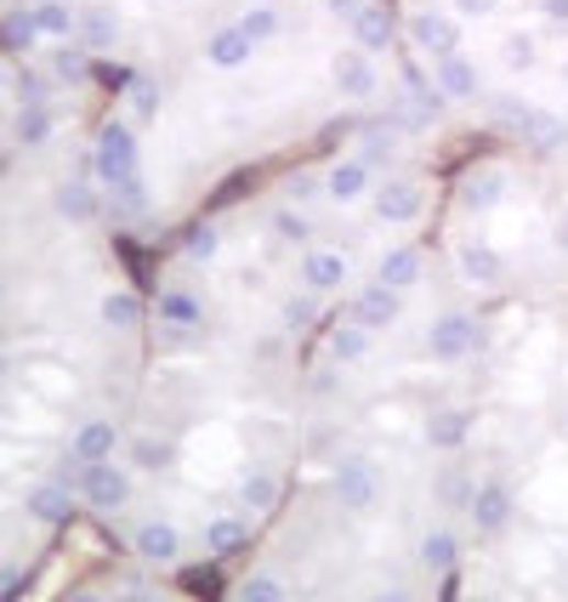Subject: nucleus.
<instances>
[{"mask_svg":"<svg viewBox=\"0 0 568 602\" xmlns=\"http://www.w3.org/2000/svg\"><path fill=\"white\" fill-rule=\"evenodd\" d=\"M131 171H143L137 125H125V120L97 125V143H91V177H97V188H109V182H120Z\"/></svg>","mask_w":568,"mask_h":602,"instance_id":"nucleus-1","label":"nucleus"},{"mask_svg":"<svg viewBox=\"0 0 568 602\" xmlns=\"http://www.w3.org/2000/svg\"><path fill=\"white\" fill-rule=\"evenodd\" d=\"M80 500H86L91 512H120V506H131V472H125L120 460H97V466H86Z\"/></svg>","mask_w":568,"mask_h":602,"instance_id":"nucleus-2","label":"nucleus"},{"mask_svg":"<svg viewBox=\"0 0 568 602\" xmlns=\"http://www.w3.org/2000/svg\"><path fill=\"white\" fill-rule=\"evenodd\" d=\"M410 41H415V52H426L432 63H444V57L460 52V18H449V12H415V18H410Z\"/></svg>","mask_w":568,"mask_h":602,"instance_id":"nucleus-3","label":"nucleus"},{"mask_svg":"<svg viewBox=\"0 0 568 602\" xmlns=\"http://www.w3.org/2000/svg\"><path fill=\"white\" fill-rule=\"evenodd\" d=\"M472 347H478V324L466 319V313H444V319H432V330H426V353L438 358V364H460Z\"/></svg>","mask_w":568,"mask_h":602,"instance_id":"nucleus-4","label":"nucleus"},{"mask_svg":"<svg viewBox=\"0 0 568 602\" xmlns=\"http://www.w3.org/2000/svg\"><path fill=\"white\" fill-rule=\"evenodd\" d=\"M52 205H57V216H63V222H75V227H86V222H97V216H103V193H97V177H91V165H86L80 177L57 182Z\"/></svg>","mask_w":568,"mask_h":602,"instance_id":"nucleus-5","label":"nucleus"},{"mask_svg":"<svg viewBox=\"0 0 568 602\" xmlns=\"http://www.w3.org/2000/svg\"><path fill=\"white\" fill-rule=\"evenodd\" d=\"M336 500H342V506L347 512H370L376 506V500H381V478H376V466L370 460H342L336 466Z\"/></svg>","mask_w":568,"mask_h":602,"instance_id":"nucleus-6","label":"nucleus"},{"mask_svg":"<svg viewBox=\"0 0 568 602\" xmlns=\"http://www.w3.org/2000/svg\"><path fill=\"white\" fill-rule=\"evenodd\" d=\"M398 319H404V290H387L381 279L358 290V301H353V324H364V330H392Z\"/></svg>","mask_w":568,"mask_h":602,"instance_id":"nucleus-7","label":"nucleus"},{"mask_svg":"<svg viewBox=\"0 0 568 602\" xmlns=\"http://www.w3.org/2000/svg\"><path fill=\"white\" fill-rule=\"evenodd\" d=\"M80 23H75V46L86 52H114L120 46V12L109 7V0H91V7H75Z\"/></svg>","mask_w":568,"mask_h":602,"instance_id":"nucleus-8","label":"nucleus"},{"mask_svg":"<svg viewBox=\"0 0 568 602\" xmlns=\"http://www.w3.org/2000/svg\"><path fill=\"white\" fill-rule=\"evenodd\" d=\"M330 75H336V86L347 91V97H376L381 91V75H376V63H370V52H358V46H347V52H336V63H330Z\"/></svg>","mask_w":568,"mask_h":602,"instance_id":"nucleus-9","label":"nucleus"},{"mask_svg":"<svg viewBox=\"0 0 568 602\" xmlns=\"http://www.w3.org/2000/svg\"><path fill=\"white\" fill-rule=\"evenodd\" d=\"M75 506H80L75 489H63V483H35V489L23 494V512L35 517V523H52V528H57V523H69Z\"/></svg>","mask_w":568,"mask_h":602,"instance_id":"nucleus-10","label":"nucleus"},{"mask_svg":"<svg viewBox=\"0 0 568 602\" xmlns=\"http://www.w3.org/2000/svg\"><path fill=\"white\" fill-rule=\"evenodd\" d=\"M69 455H75L80 466L114 460V455H120V426H114V421H86L75 438H69Z\"/></svg>","mask_w":568,"mask_h":602,"instance_id":"nucleus-11","label":"nucleus"},{"mask_svg":"<svg viewBox=\"0 0 568 602\" xmlns=\"http://www.w3.org/2000/svg\"><path fill=\"white\" fill-rule=\"evenodd\" d=\"M302 285H308L313 296L342 290V285H347V256H342V250H308V256H302Z\"/></svg>","mask_w":568,"mask_h":602,"instance_id":"nucleus-12","label":"nucleus"},{"mask_svg":"<svg viewBox=\"0 0 568 602\" xmlns=\"http://www.w3.org/2000/svg\"><path fill=\"white\" fill-rule=\"evenodd\" d=\"M455 267H460L466 285H500V279H506V261H500V250H489V245H478V239H466V245L455 250Z\"/></svg>","mask_w":568,"mask_h":602,"instance_id":"nucleus-13","label":"nucleus"},{"mask_svg":"<svg viewBox=\"0 0 568 602\" xmlns=\"http://www.w3.org/2000/svg\"><path fill=\"white\" fill-rule=\"evenodd\" d=\"M131 551H137V557H148V562H177V557H182V534H177L171 523L148 517L137 534H131Z\"/></svg>","mask_w":568,"mask_h":602,"instance_id":"nucleus-14","label":"nucleus"},{"mask_svg":"<svg viewBox=\"0 0 568 602\" xmlns=\"http://www.w3.org/2000/svg\"><path fill=\"white\" fill-rule=\"evenodd\" d=\"M376 216L381 222H415L421 216V182H381L376 188Z\"/></svg>","mask_w":568,"mask_h":602,"instance_id":"nucleus-15","label":"nucleus"},{"mask_svg":"<svg viewBox=\"0 0 568 602\" xmlns=\"http://www.w3.org/2000/svg\"><path fill=\"white\" fill-rule=\"evenodd\" d=\"M250 35H245V29L240 23H227V29H216V35L205 41V63H216V69H245V63H250Z\"/></svg>","mask_w":568,"mask_h":602,"instance_id":"nucleus-16","label":"nucleus"},{"mask_svg":"<svg viewBox=\"0 0 568 602\" xmlns=\"http://www.w3.org/2000/svg\"><path fill=\"white\" fill-rule=\"evenodd\" d=\"M472 523H478L483 534L506 528V523H512V494L500 489V483H478V489H472Z\"/></svg>","mask_w":568,"mask_h":602,"instance_id":"nucleus-17","label":"nucleus"},{"mask_svg":"<svg viewBox=\"0 0 568 602\" xmlns=\"http://www.w3.org/2000/svg\"><path fill=\"white\" fill-rule=\"evenodd\" d=\"M364 188H370V165H364V159H342V165H330L324 193L336 199V205H353V199H364Z\"/></svg>","mask_w":568,"mask_h":602,"instance_id":"nucleus-18","label":"nucleus"},{"mask_svg":"<svg viewBox=\"0 0 568 602\" xmlns=\"http://www.w3.org/2000/svg\"><path fill=\"white\" fill-rule=\"evenodd\" d=\"M35 29H41V41H75V23H80V12L69 7V0H35Z\"/></svg>","mask_w":568,"mask_h":602,"instance_id":"nucleus-19","label":"nucleus"},{"mask_svg":"<svg viewBox=\"0 0 568 602\" xmlns=\"http://www.w3.org/2000/svg\"><path fill=\"white\" fill-rule=\"evenodd\" d=\"M353 46L370 52V57L392 46V18H387V7H364V12L353 18Z\"/></svg>","mask_w":568,"mask_h":602,"instance_id":"nucleus-20","label":"nucleus"},{"mask_svg":"<svg viewBox=\"0 0 568 602\" xmlns=\"http://www.w3.org/2000/svg\"><path fill=\"white\" fill-rule=\"evenodd\" d=\"M131 466H137V472H171V466H177V444L154 438V432H137V438H131Z\"/></svg>","mask_w":568,"mask_h":602,"instance_id":"nucleus-21","label":"nucleus"},{"mask_svg":"<svg viewBox=\"0 0 568 602\" xmlns=\"http://www.w3.org/2000/svg\"><path fill=\"white\" fill-rule=\"evenodd\" d=\"M523 137H528L534 148H541V154H552V148H563V143H568V120H563V114H552V109H528Z\"/></svg>","mask_w":568,"mask_h":602,"instance_id":"nucleus-22","label":"nucleus"},{"mask_svg":"<svg viewBox=\"0 0 568 602\" xmlns=\"http://www.w3.org/2000/svg\"><path fill=\"white\" fill-rule=\"evenodd\" d=\"M97 319H103L109 330H137V324H143V296H131V290H109L103 301H97Z\"/></svg>","mask_w":568,"mask_h":602,"instance_id":"nucleus-23","label":"nucleus"},{"mask_svg":"<svg viewBox=\"0 0 568 602\" xmlns=\"http://www.w3.org/2000/svg\"><path fill=\"white\" fill-rule=\"evenodd\" d=\"M415 279H421V250L415 245H398V250L381 256V285L387 290H410Z\"/></svg>","mask_w":568,"mask_h":602,"instance_id":"nucleus-24","label":"nucleus"},{"mask_svg":"<svg viewBox=\"0 0 568 602\" xmlns=\"http://www.w3.org/2000/svg\"><path fill=\"white\" fill-rule=\"evenodd\" d=\"M466 432H472L466 410H432V421H426V438H432V449H460V444H466Z\"/></svg>","mask_w":568,"mask_h":602,"instance_id":"nucleus-25","label":"nucleus"},{"mask_svg":"<svg viewBox=\"0 0 568 602\" xmlns=\"http://www.w3.org/2000/svg\"><path fill=\"white\" fill-rule=\"evenodd\" d=\"M199 319H205L199 296H188V290H159V324H171V330H193Z\"/></svg>","mask_w":568,"mask_h":602,"instance_id":"nucleus-26","label":"nucleus"},{"mask_svg":"<svg viewBox=\"0 0 568 602\" xmlns=\"http://www.w3.org/2000/svg\"><path fill=\"white\" fill-rule=\"evenodd\" d=\"M245 540H250L245 517H211V523H205V551H211V557H233Z\"/></svg>","mask_w":568,"mask_h":602,"instance_id":"nucleus-27","label":"nucleus"},{"mask_svg":"<svg viewBox=\"0 0 568 602\" xmlns=\"http://www.w3.org/2000/svg\"><path fill=\"white\" fill-rule=\"evenodd\" d=\"M432 86H438L444 97H478V69L455 52V57L438 63V80H432Z\"/></svg>","mask_w":568,"mask_h":602,"instance_id":"nucleus-28","label":"nucleus"},{"mask_svg":"<svg viewBox=\"0 0 568 602\" xmlns=\"http://www.w3.org/2000/svg\"><path fill=\"white\" fill-rule=\"evenodd\" d=\"M370 336L376 330H364V324H336L330 330V353H336V364H358V358H370Z\"/></svg>","mask_w":568,"mask_h":602,"instance_id":"nucleus-29","label":"nucleus"},{"mask_svg":"<svg viewBox=\"0 0 568 602\" xmlns=\"http://www.w3.org/2000/svg\"><path fill=\"white\" fill-rule=\"evenodd\" d=\"M52 131H57V114H52V103L18 109V143H23V148H41V143H52Z\"/></svg>","mask_w":568,"mask_h":602,"instance_id":"nucleus-30","label":"nucleus"},{"mask_svg":"<svg viewBox=\"0 0 568 602\" xmlns=\"http://www.w3.org/2000/svg\"><path fill=\"white\" fill-rule=\"evenodd\" d=\"M0 46H12V52H35L41 46V29H35V12H7L0 18Z\"/></svg>","mask_w":568,"mask_h":602,"instance_id":"nucleus-31","label":"nucleus"},{"mask_svg":"<svg viewBox=\"0 0 568 602\" xmlns=\"http://www.w3.org/2000/svg\"><path fill=\"white\" fill-rule=\"evenodd\" d=\"M279 472H261V466H256V472H245V483H240V500H250V512H274L279 506Z\"/></svg>","mask_w":568,"mask_h":602,"instance_id":"nucleus-32","label":"nucleus"},{"mask_svg":"<svg viewBox=\"0 0 568 602\" xmlns=\"http://www.w3.org/2000/svg\"><path fill=\"white\" fill-rule=\"evenodd\" d=\"M455 557H460V540L449 528H438V534H426V540H421V568H432V575H449Z\"/></svg>","mask_w":568,"mask_h":602,"instance_id":"nucleus-33","label":"nucleus"},{"mask_svg":"<svg viewBox=\"0 0 568 602\" xmlns=\"http://www.w3.org/2000/svg\"><path fill=\"white\" fill-rule=\"evenodd\" d=\"M500 199H506V182H500L494 171H483V177H472V182L460 188V205H466V211H478V216H483V211H494Z\"/></svg>","mask_w":568,"mask_h":602,"instance_id":"nucleus-34","label":"nucleus"},{"mask_svg":"<svg viewBox=\"0 0 568 602\" xmlns=\"http://www.w3.org/2000/svg\"><path fill=\"white\" fill-rule=\"evenodd\" d=\"M500 63H506L512 75H528L534 63H541V41H534V35H523V29H512V35L500 41Z\"/></svg>","mask_w":568,"mask_h":602,"instance_id":"nucleus-35","label":"nucleus"},{"mask_svg":"<svg viewBox=\"0 0 568 602\" xmlns=\"http://www.w3.org/2000/svg\"><path fill=\"white\" fill-rule=\"evenodd\" d=\"M125 109H131V120H137V125L159 120V86L143 80V75H131V80H125Z\"/></svg>","mask_w":568,"mask_h":602,"instance_id":"nucleus-36","label":"nucleus"},{"mask_svg":"<svg viewBox=\"0 0 568 602\" xmlns=\"http://www.w3.org/2000/svg\"><path fill=\"white\" fill-rule=\"evenodd\" d=\"M364 165H370V171H376V165H392L398 159V131L381 120V125H364V154H358Z\"/></svg>","mask_w":568,"mask_h":602,"instance_id":"nucleus-37","label":"nucleus"},{"mask_svg":"<svg viewBox=\"0 0 568 602\" xmlns=\"http://www.w3.org/2000/svg\"><path fill=\"white\" fill-rule=\"evenodd\" d=\"M52 75H63V80H86V75H91V52L75 46V41H57V46H52Z\"/></svg>","mask_w":568,"mask_h":602,"instance_id":"nucleus-38","label":"nucleus"},{"mask_svg":"<svg viewBox=\"0 0 568 602\" xmlns=\"http://www.w3.org/2000/svg\"><path fill=\"white\" fill-rule=\"evenodd\" d=\"M216 250H222V227H211V222L188 227V239H182V256H188V261H211Z\"/></svg>","mask_w":568,"mask_h":602,"instance_id":"nucleus-39","label":"nucleus"},{"mask_svg":"<svg viewBox=\"0 0 568 602\" xmlns=\"http://www.w3.org/2000/svg\"><path fill=\"white\" fill-rule=\"evenodd\" d=\"M319 319V301H313V290L308 296H290V301H279V324L285 330H308Z\"/></svg>","mask_w":568,"mask_h":602,"instance_id":"nucleus-40","label":"nucleus"},{"mask_svg":"<svg viewBox=\"0 0 568 602\" xmlns=\"http://www.w3.org/2000/svg\"><path fill=\"white\" fill-rule=\"evenodd\" d=\"M240 29L250 35V46H261V41L279 35V12H274V7H250V12L240 18Z\"/></svg>","mask_w":568,"mask_h":602,"instance_id":"nucleus-41","label":"nucleus"},{"mask_svg":"<svg viewBox=\"0 0 568 602\" xmlns=\"http://www.w3.org/2000/svg\"><path fill=\"white\" fill-rule=\"evenodd\" d=\"M274 233H279L285 245H308V239H313V222H308L302 211L285 205V211H274Z\"/></svg>","mask_w":568,"mask_h":602,"instance_id":"nucleus-42","label":"nucleus"},{"mask_svg":"<svg viewBox=\"0 0 568 602\" xmlns=\"http://www.w3.org/2000/svg\"><path fill=\"white\" fill-rule=\"evenodd\" d=\"M240 602H285V580L279 575H250L240 586Z\"/></svg>","mask_w":568,"mask_h":602,"instance_id":"nucleus-43","label":"nucleus"},{"mask_svg":"<svg viewBox=\"0 0 568 602\" xmlns=\"http://www.w3.org/2000/svg\"><path fill=\"white\" fill-rule=\"evenodd\" d=\"M313 193H324L319 177H308V171H296V177H290V199H296V205H302V199H313Z\"/></svg>","mask_w":568,"mask_h":602,"instance_id":"nucleus-44","label":"nucleus"},{"mask_svg":"<svg viewBox=\"0 0 568 602\" xmlns=\"http://www.w3.org/2000/svg\"><path fill=\"white\" fill-rule=\"evenodd\" d=\"M449 7H455V18H489L500 0H449Z\"/></svg>","mask_w":568,"mask_h":602,"instance_id":"nucleus-45","label":"nucleus"},{"mask_svg":"<svg viewBox=\"0 0 568 602\" xmlns=\"http://www.w3.org/2000/svg\"><path fill=\"white\" fill-rule=\"evenodd\" d=\"M324 12H330V18H342V23H353V18L364 12V0H324Z\"/></svg>","mask_w":568,"mask_h":602,"instance_id":"nucleus-46","label":"nucleus"},{"mask_svg":"<svg viewBox=\"0 0 568 602\" xmlns=\"http://www.w3.org/2000/svg\"><path fill=\"white\" fill-rule=\"evenodd\" d=\"M541 12H546L552 23H568V0H541Z\"/></svg>","mask_w":568,"mask_h":602,"instance_id":"nucleus-47","label":"nucleus"},{"mask_svg":"<svg viewBox=\"0 0 568 602\" xmlns=\"http://www.w3.org/2000/svg\"><path fill=\"white\" fill-rule=\"evenodd\" d=\"M552 245H557V250H568V211H563V216H557V227H552Z\"/></svg>","mask_w":568,"mask_h":602,"instance_id":"nucleus-48","label":"nucleus"},{"mask_svg":"<svg viewBox=\"0 0 568 602\" xmlns=\"http://www.w3.org/2000/svg\"><path fill=\"white\" fill-rule=\"evenodd\" d=\"M376 602H410V591H381Z\"/></svg>","mask_w":568,"mask_h":602,"instance_id":"nucleus-49","label":"nucleus"},{"mask_svg":"<svg viewBox=\"0 0 568 602\" xmlns=\"http://www.w3.org/2000/svg\"><path fill=\"white\" fill-rule=\"evenodd\" d=\"M12 86V69H7V63H0V91H7Z\"/></svg>","mask_w":568,"mask_h":602,"instance_id":"nucleus-50","label":"nucleus"},{"mask_svg":"<svg viewBox=\"0 0 568 602\" xmlns=\"http://www.w3.org/2000/svg\"><path fill=\"white\" fill-rule=\"evenodd\" d=\"M69 602H97V597H91V591H75V597H69Z\"/></svg>","mask_w":568,"mask_h":602,"instance_id":"nucleus-51","label":"nucleus"}]
</instances>
